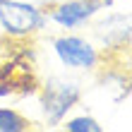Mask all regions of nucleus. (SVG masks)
<instances>
[{"instance_id":"f257e3e1","label":"nucleus","mask_w":132,"mask_h":132,"mask_svg":"<svg viewBox=\"0 0 132 132\" xmlns=\"http://www.w3.org/2000/svg\"><path fill=\"white\" fill-rule=\"evenodd\" d=\"M0 27L10 38H27L46 27V12L31 3L0 0Z\"/></svg>"},{"instance_id":"f03ea898","label":"nucleus","mask_w":132,"mask_h":132,"mask_svg":"<svg viewBox=\"0 0 132 132\" xmlns=\"http://www.w3.org/2000/svg\"><path fill=\"white\" fill-rule=\"evenodd\" d=\"M79 96H82V91L77 87V82L51 77L41 87V106H43L46 120H48L51 125H60L63 118L67 115V111L77 106Z\"/></svg>"},{"instance_id":"7ed1b4c3","label":"nucleus","mask_w":132,"mask_h":132,"mask_svg":"<svg viewBox=\"0 0 132 132\" xmlns=\"http://www.w3.org/2000/svg\"><path fill=\"white\" fill-rule=\"evenodd\" d=\"M53 51L60 63L72 70H94L101 60L98 51L82 36H58L53 41Z\"/></svg>"},{"instance_id":"20e7f679","label":"nucleus","mask_w":132,"mask_h":132,"mask_svg":"<svg viewBox=\"0 0 132 132\" xmlns=\"http://www.w3.org/2000/svg\"><path fill=\"white\" fill-rule=\"evenodd\" d=\"M103 7L101 0H63V3L53 5L48 17L63 29H77L94 17Z\"/></svg>"},{"instance_id":"39448f33","label":"nucleus","mask_w":132,"mask_h":132,"mask_svg":"<svg viewBox=\"0 0 132 132\" xmlns=\"http://www.w3.org/2000/svg\"><path fill=\"white\" fill-rule=\"evenodd\" d=\"M36 79L29 77V67L17 65V63H5L0 65V98L10 96L14 91H22V94H34Z\"/></svg>"},{"instance_id":"423d86ee","label":"nucleus","mask_w":132,"mask_h":132,"mask_svg":"<svg viewBox=\"0 0 132 132\" xmlns=\"http://www.w3.org/2000/svg\"><path fill=\"white\" fill-rule=\"evenodd\" d=\"M31 120L14 108H0V132H24L31 130Z\"/></svg>"},{"instance_id":"0eeeda50","label":"nucleus","mask_w":132,"mask_h":132,"mask_svg":"<svg viewBox=\"0 0 132 132\" xmlns=\"http://www.w3.org/2000/svg\"><path fill=\"white\" fill-rule=\"evenodd\" d=\"M67 132H103V125H98L94 118L89 115H82V118H72L65 122Z\"/></svg>"},{"instance_id":"6e6552de","label":"nucleus","mask_w":132,"mask_h":132,"mask_svg":"<svg viewBox=\"0 0 132 132\" xmlns=\"http://www.w3.org/2000/svg\"><path fill=\"white\" fill-rule=\"evenodd\" d=\"M101 3H103V5H111V3H113V0H101Z\"/></svg>"},{"instance_id":"1a4fd4ad","label":"nucleus","mask_w":132,"mask_h":132,"mask_svg":"<svg viewBox=\"0 0 132 132\" xmlns=\"http://www.w3.org/2000/svg\"><path fill=\"white\" fill-rule=\"evenodd\" d=\"M0 55H3V41H0Z\"/></svg>"}]
</instances>
